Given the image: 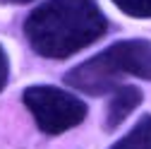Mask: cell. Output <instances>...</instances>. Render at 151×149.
<instances>
[{"label":"cell","mask_w":151,"mask_h":149,"mask_svg":"<svg viewBox=\"0 0 151 149\" xmlns=\"http://www.w3.org/2000/svg\"><path fill=\"white\" fill-rule=\"evenodd\" d=\"M110 22L99 0H46L24 20V39L48 60H67L108 34Z\"/></svg>","instance_id":"6da1fadb"},{"label":"cell","mask_w":151,"mask_h":149,"mask_svg":"<svg viewBox=\"0 0 151 149\" xmlns=\"http://www.w3.org/2000/svg\"><path fill=\"white\" fill-rule=\"evenodd\" d=\"M122 77L151 82V39H122L65 72L63 82L86 96L113 94Z\"/></svg>","instance_id":"7a4b0ae2"},{"label":"cell","mask_w":151,"mask_h":149,"mask_svg":"<svg viewBox=\"0 0 151 149\" xmlns=\"http://www.w3.org/2000/svg\"><path fill=\"white\" fill-rule=\"evenodd\" d=\"M22 103L43 135H63L86 120L89 106L70 89L55 84H31L22 91Z\"/></svg>","instance_id":"3957f363"},{"label":"cell","mask_w":151,"mask_h":149,"mask_svg":"<svg viewBox=\"0 0 151 149\" xmlns=\"http://www.w3.org/2000/svg\"><path fill=\"white\" fill-rule=\"evenodd\" d=\"M142 101H144V91H142L137 84H120V87L110 94V99H108L103 127L108 130V132L118 130V127L142 106Z\"/></svg>","instance_id":"277c9868"},{"label":"cell","mask_w":151,"mask_h":149,"mask_svg":"<svg viewBox=\"0 0 151 149\" xmlns=\"http://www.w3.org/2000/svg\"><path fill=\"white\" fill-rule=\"evenodd\" d=\"M108 149H151V113H144L127 132Z\"/></svg>","instance_id":"5b68a950"},{"label":"cell","mask_w":151,"mask_h":149,"mask_svg":"<svg viewBox=\"0 0 151 149\" xmlns=\"http://www.w3.org/2000/svg\"><path fill=\"white\" fill-rule=\"evenodd\" d=\"M122 14L134 20H151V0H110Z\"/></svg>","instance_id":"8992f818"},{"label":"cell","mask_w":151,"mask_h":149,"mask_svg":"<svg viewBox=\"0 0 151 149\" xmlns=\"http://www.w3.org/2000/svg\"><path fill=\"white\" fill-rule=\"evenodd\" d=\"M7 82H10V55L3 48V43H0V94L5 91Z\"/></svg>","instance_id":"52a82bcc"},{"label":"cell","mask_w":151,"mask_h":149,"mask_svg":"<svg viewBox=\"0 0 151 149\" xmlns=\"http://www.w3.org/2000/svg\"><path fill=\"white\" fill-rule=\"evenodd\" d=\"M0 3H5V5H29L34 0H0Z\"/></svg>","instance_id":"ba28073f"}]
</instances>
